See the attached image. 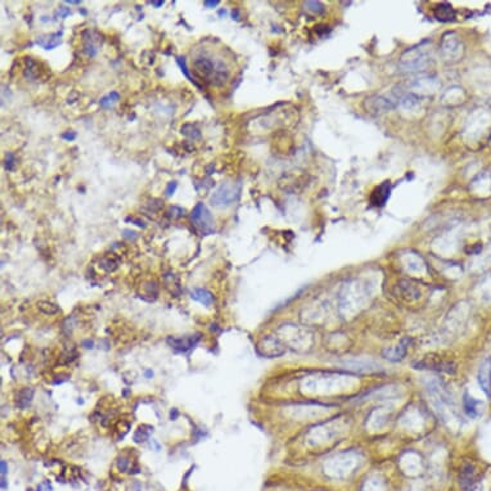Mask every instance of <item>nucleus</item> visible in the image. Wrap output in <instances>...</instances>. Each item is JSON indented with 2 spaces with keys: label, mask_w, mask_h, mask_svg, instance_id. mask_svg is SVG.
<instances>
[{
  "label": "nucleus",
  "mask_w": 491,
  "mask_h": 491,
  "mask_svg": "<svg viewBox=\"0 0 491 491\" xmlns=\"http://www.w3.org/2000/svg\"><path fill=\"white\" fill-rule=\"evenodd\" d=\"M37 491H53V487L49 481H44L37 486Z\"/></svg>",
  "instance_id": "nucleus-25"
},
{
  "label": "nucleus",
  "mask_w": 491,
  "mask_h": 491,
  "mask_svg": "<svg viewBox=\"0 0 491 491\" xmlns=\"http://www.w3.org/2000/svg\"><path fill=\"white\" fill-rule=\"evenodd\" d=\"M194 68H196L197 72L202 76H206V77H210L212 75L215 70V63L212 62L211 59L209 58H198V59L194 60Z\"/></svg>",
  "instance_id": "nucleus-11"
},
{
  "label": "nucleus",
  "mask_w": 491,
  "mask_h": 491,
  "mask_svg": "<svg viewBox=\"0 0 491 491\" xmlns=\"http://www.w3.org/2000/svg\"><path fill=\"white\" fill-rule=\"evenodd\" d=\"M37 306H39L40 310L44 314H47V315H53V314H57L58 311H59V308H58L55 303L48 302V301H40V302L37 303Z\"/></svg>",
  "instance_id": "nucleus-17"
},
{
  "label": "nucleus",
  "mask_w": 491,
  "mask_h": 491,
  "mask_svg": "<svg viewBox=\"0 0 491 491\" xmlns=\"http://www.w3.org/2000/svg\"><path fill=\"white\" fill-rule=\"evenodd\" d=\"M464 409L467 414L472 418H476L481 414V402L473 399L468 394L464 395Z\"/></svg>",
  "instance_id": "nucleus-13"
},
{
  "label": "nucleus",
  "mask_w": 491,
  "mask_h": 491,
  "mask_svg": "<svg viewBox=\"0 0 491 491\" xmlns=\"http://www.w3.org/2000/svg\"><path fill=\"white\" fill-rule=\"evenodd\" d=\"M0 465H2V477H4V476H6V473H7V470H8V467H7L6 460H2Z\"/></svg>",
  "instance_id": "nucleus-30"
},
{
  "label": "nucleus",
  "mask_w": 491,
  "mask_h": 491,
  "mask_svg": "<svg viewBox=\"0 0 491 491\" xmlns=\"http://www.w3.org/2000/svg\"><path fill=\"white\" fill-rule=\"evenodd\" d=\"M183 215H184V210L178 206H173L168 210V216L170 217V219H180Z\"/></svg>",
  "instance_id": "nucleus-20"
},
{
  "label": "nucleus",
  "mask_w": 491,
  "mask_h": 491,
  "mask_svg": "<svg viewBox=\"0 0 491 491\" xmlns=\"http://www.w3.org/2000/svg\"><path fill=\"white\" fill-rule=\"evenodd\" d=\"M58 13H59V16L62 17V18H66V17H67L68 14L71 13V11H70V8H65V7H62V8H59Z\"/></svg>",
  "instance_id": "nucleus-28"
},
{
  "label": "nucleus",
  "mask_w": 491,
  "mask_h": 491,
  "mask_svg": "<svg viewBox=\"0 0 491 491\" xmlns=\"http://www.w3.org/2000/svg\"><path fill=\"white\" fill-rule=\"evenodd\" d=\"M176 187H178V184L175 183V181H173V183H170L168 186V188H166V196H173L174 194V192H175V189H176Z\"/></svg>",
  "instance_id": "nucleus-26"
},
{
  "label": "nucleus",
  "mask_w": 491,
  "mask_h": 491,
  "mask_svg": "<svg viewBox=\"0 0 491 491\" xmlns=\"http://www.w3.org/2000/svg\"><path fill=\"white\" fill-rule=\"evenodd\" d=\"M435 17L441 22H449L455 18V12L450 4L441 3L435 9Z\"/></svg>",
  "instance_id": "nucleus-12"
},
{
  "label": "nucleus",
  "mask_w": 491,
  "mask_h": 491,
  "mask_svg": "<svg viewBox=\"0 0 491 491\" xmlns=\"http://www.w3.org/2000/svg\"><path fill=\"white\" fill-rule=\"evenodd\" d=\"M152 4H153L154 7H161L162 4H163V2H152Z\"/></svg>",
  "instance_id": "nucleus-36"
},
{
  "label": "nucleus",
  "mask_w": 491,
  "mask_h": 491,
  "mask_svg": "<svg viewBox=\"0 0 491 491\" xmlns=\"http://www.w3.org/2000/svg\"><path fill=\"white\" fill-rule=\"evenodd\" d=\"M32 397H34V390L29 388V387L22 388L17 395V405H18V407L26 409L27 406H30L32 402Z\"/></svg>",
  "instance_id": "nucleus-15"
},
{
  "label": "nucleus",
  "mask_w": 491,
  "mask_h": 491,
  "mask_svg": "<svg viewBox=\"0 0 491 491\" xmlns=\"http://www.w3.org/2000/svg\"><path fill=\"white\" fill-rule=\"evenodd\" d=\"M390 197V183L388 181H384L382 186H379L378 188H376V191L373 192L371 197V201L374 206H383L386 203L387 198Z\"/></svg>",
  "instance_id": "nucleus-10"
},
{
  "label": "nucleus",
  "mask_w": 491,
  "mask_h": 491,
  "mask_svg": "<svg viewBox=\"0 0 491 491\" xmlns=\"http://www.w3.org/2000/svg\"><path fill=\"white\" fill-rule=\"evenodd\" d=\"M414 369H429V371L445 372V373H454L455 364L450 360H444L434 356H426L423 360L413 364Z\"/></svg>",
  "instance_id": "nucleus-6"
},
{
  "label": "nucleus",
  "mask_w": 491,
  "mask_h": 491,
  "mask_svg": "<svg viewBox=\"0 0 491 491\" xmlns=\"http://www.w3.org/2000/svg\"><path fill=\"white\" fill-rule=\"evenodd\" d=\"M192 298L196 301H198L199 303L204 306H211L212 302H214V296H212L211 292H209L204 288H196V290L192 292Z\"/></svg>",
  "instance_id": "nucleus-14"
},
{
  "label": "nucleus",
  "mask_w": 491,
  "mask_h": 491,
  "mask_svg": "<svg viewBox=\"0 0 491 491\" xmlns=\"http://www.w3.org/2000/svg\"><path fill=\"white\" fill-rule=\"evenodd\" d=\"M257 353L265 358H277L285 353V346L277 336H267L257 343Z\"/></svg>",
  "instance_id": "nucleus-4"
},
{
  "label": "nucleus",
  "mask_w": 491,
  "mask_h": 491,
  "mask_svg": "<svg viewBox=\"0 0 491 491\" xmlns=\"http://www.w3.org/2000/svg\"><path fill=\"white\" fill-rule=\"evenodd\" d=\"M199 341L198 335L191 336V337H169L168 343L179 353H187L188 350L193 349Z\"/></svg>",
  "instance_id": "nucleus-9"
},
{
  "label": "nucleus",
  "mask_w": 491,
  "mask_h": 491,
  "mask_svg": "<svg viewBox=\"0 0 491 491\" xmlns=\"http://www.w3.org/2000/svg\"><path fill=\"white\" fill-rule=\"evenodd\" d=\"M66 3H68V4H78V3H80V2H77V0H67Z\"/></svg>",
  "instance_id": "nucleus-37"
},
{
  "label": "nucleus",
  "mask_w": 491,
  "mask_h": 491,
  "mask_svg": "<svg viewBox=\"0 0 491 491\" xmlns=\"http://www.w3.org/2000/svg\"><path fill=\"white\" fill-rule=\"evenodd\" d=\"M305 7H306V11L315 14V16H320L321 13H324L323 4L319 3V2H308V3L305 4Z\"/></svg>",
  "instance_id": "nucleus-18"
},
{
  "label": "nucleus",
  "mask_w": 491,
  "mask_h": 491,
  "mask_svg": "<svg viewBox=\"0 0 491 491\" xmlns=\"http://www.w3.org/2000/svg\"><path fill=\"white\" fill-rule=\"evenodd\" d=\"M476 478V472H475V467L472 464H467L462 470V475H460V483H462L463 487H468V486L472 485L475 482Z\"/></svg>",
  "instance_id": "nucleus-16"
},
{
  "label": "nucleus",
  "mask_w": 491,
  "mask_h": 491,
  "mask_svg": "<svg viewBox=\"0 0 491 491\" xmlns=\"http://www.w3.org/2000/svg\"><path fill=\"white\" fill-rule=\"evenodd\" d=\"M93 345H94V342H93V341H90V340L84 341V342H83V346H85L87 349H92Z\"/></svg>",
  "instance_id": "nucleus-33"
},
{
  "label": "nucleus",
  "mask_w": 491,
  "mask_h": 491,
  "mask_svg": "<svg viewBox=\"0 0 491 491\" xmlns=\"http://www.w3.org/2000/svg\"><path fill=\"white\" fill-rule=\"evenodd\" d=\"M431 62V45L422 43L407 49L400 58L399 66L405 72H422L429 67Z\"/></svg>",
  "instance_id": "nucleus-1"
},
{
  "label": "nucleus",
  "mask_w": 491,
  "mask_h": 491,
  "mask_svg": "<svg viewBox=\"0 0 491 491\" xmlns=\"http://www.w3.org/2000/svg\"><path fill=\"white\" fill-rule=\"evenodd\" d=\"M478 383L487 396H491V358H486L481 363L477 374Z\"/></svg>",
  "instance_id": "nucleus-8"
},
{
  "label": "nucleus",
  "mask_w": 491,
  "mask_h": 491,
  "mask_svg": "<svg viewBox=\"0 0 491 491\" xmlns=\"http://www.w3.org/2000/svg\"><path fill=\"white\" fill-rule=\"evenodd\" d=\"M217 4H219L217 0H214V2H204V7H207V8H214Z\"/></svg>",
  "instance_id": "nucleus-32"
},
{
  "label": "nucleus",
  "mask_w": 491,
  "mask_h": 491,
  "mask_svg": "<svg viewBox=\"0 0 491 491\" xmlns=\"http://www.w3.org/2000/svg\"><path fill=\"white\" fill-rule=\"evenodd\" d=\"M144 376H146L147 378H152V377H153V372L149 371V369H148V371L144 372Z\"/></svg>",
  "instance_id": "nucleus-35"
},
{
  "label": "nucleus",
  "mask_w": 491,
  "mask_h": 491,
  "mask_svg": "<svg viewBox=\"0 0 491 491\" xmlns=\"http://www.w3.org/2000/svg\"><path fill=\"white\" fill-rule=\"evenodd\" d=\"M126 465H128V460H126V459H120V460H118V468H120L121 470H125V469H126Z\"/></svg>",
  "instance_id": "nucleus-31"
},
{
  "label": "nucleus",
  "mask_w": 491,
  "mask_h": 491,
  "mask_svg": "<svg viewBox=\"0 0 491 491\" xmlns=\"http://www.w3.org/2000/svg\"><path fill=\"white\" fill-rule=\"evenodd\" d=\"M176 60H178V65H179V66H180V68H181V71H183V73H184V76H186V77H187V78H188V80H189V81H192V83H193V84H194V85H197V87H199V85H198V84H197V83H196V81H194V80H193V78H192V77H191V75H189V72H188V67H187V65H186V60H184V58H181V57H179V58H178V59H176Z\"/></svg>",
  "instance_id": "nucleus-21"
},
{
  "label": "nucleus",
  "mask_w": 491,
  "mask_h": 491,
  "mask_svg": "<svg viewBox=\"0 0 491 491\" xmlns=\"http://www.w3.org/2000/svg\"><path fill=\"white\" fill-rule=\"evenodd\" d=\"M118 99H120V95H118V93L117 92H112V93H110L107 97L102 98V100H100V105H102L103 107H111V106H112L113 103L117 102Z\"/></svg>",
  "instance_id": "nucleus-19"
},
{
  "label": "nucleus",
  "mask_w": 491,
  "mask_h": 491,
  "mask_svg": "<svg viewBox=\"0 0 491 491\" xmlns=\"http://www.w3.org/2000/svg\"><path fill=\"white\" fill-rule=\"evenodd\" d=\"M148 439V434H147V432H144V429H141V428H139L138 431L135 432V435H134V441L135 442H143L144 440H147Z\"/></svg>",
  "instance_id": "nucleus-23"
},
{
  "label": "nucleus",
  "mask_w": 491,
  "mask_h": 491,
  "mask_svg": "<svg viewBox=\"0 0 491 491\" xmlns=\"http://www.w3.org/2000/svg\"><path fill=\"white\" fill-rule=\"evenodd\" d=\"M13 165H14L13 154L9 153L8 156H7V169H8V170H13Z\"/></svg>",
  "instance_id": "nucleus-27"
},
{
  "label": "nucleus",
  "mask_w": 491,
  "mask_h": 491,
  "mask_svg": "<svg viewBox=\"0 0 491 491\" xmlns=\"http://www.w3.org/2000/svg\"><path fill=\"white\" fill-rule=\"evenodd\" d=\"M171 419H173V421H176V418H178V411H176V409H173V411H171Z\"/></svg>",
  "instance_id": "nucleus-34"
},
{
  "label": "nucleus",
  "mask_w": 491,
  "mask_h": 491,
  "mask_svg": "<svg viewBox=\"0 0 491 491\" xmlns=\"http://www.w3.org/2000/svg\"><path fill=\"white\" fill-rule=\"evenodd\" d=\"M102 267L105 268L106 270H107V272H112V270H115L116 268H117V262H115L113 261V260H108V259H105L102 261Z\"/></svg>",
  "instance_id": "nucleus-24"
},
{
  "label": "nucleus",
  "mask_w": 491,
  "mask_h": 491,
  "mask_svg": "<svg viewBox=\"0 0 491 491\" xmlns=\"http://www.w3.org/2000/svg\"><path fill=\"white\" fill-rule=\"evenodd\" d=\"M189 129H191L189 131H181V133H183L184 135L189 136V138H192V139H197V138H199V136H201V131H199L198 129L196 128V126H193V125H191V124H189Z\"/></svg>",
  "instance_id": "nucleus-22"
},
{
  "label": "nucleus",
  "mask_w": 491,
  "mask_h": 491,
  "mask_svg": "<svg viewBox=\"0 0 491 491\" xmlns=\"http://www.w3.org/2000/svg\"><path fill=\"white\" fill-rule=\"evenodd\" d=\"M440 50H441V54L445 58V60H458L462 58L464 47H463L462 40L459 39L457 34L447 32V34L442 36Z\"/></svg>",
  "instance_id": "nucleus-2"
},
{
  "label": "nucleus",
  "mask_w": 491,
  "mask_h": 491,
  "mask_svg": "<svg viewBox=\"0 0 491 491\" xmlns=\"http://www.w3.org/2000/svg\"><path fill=\"white\" fill-rule=\"evenodd\" d=\"M240 188L235 183H224L217 188V191L212 194L211 203L214 206H230L234 203L239 197Z\"/></svg>",
  "instance_id": "nucleus-3"
},
{
  "label": "nucleus",
  "mask_w": 491,
  "mask_h": 491,
  "mask_svg": "<svg viewBox=\"0 0 491 491\" xmlns=\"http://www.w3.org/2000/svg\"><path fill=\"white\" fill-rule=\"evenodd\" d=\"M62 138L66 139V140H68V141L73 140V139L76 138V134L75 133H63Z\"/></svg>",
  "instance_id": "nucleus-29"
},
{
  "label": "nucleus",
  "mask_w": 491,
  "mask_h": 491,
  "mask_svg": "<svg viewBox=\"0 0 491 491\" xmlns=\"http://www.w3.org/2000/svg\"><path fill=\"white\" fill-rule=\"evenodd\" d=\"M412 340L409 337L404 338V340L400 341L396 346L394 347H386L383 351H382V355H383L384 359L390 361H400L405 358L407 353V349L411 346Z\"/></svg>",
  "instance_id": "nucleus-7"
},
{
  "label": "nucleus",
  "mask_w": 491,
  "mask_h": 491,
  "mask_svg": "<svg viewBox=\"0 0 491 491\" xmlns=\"http://www.w3.org/2000/svg\"><path fill=\"white\" fill-rule=\"evenodd\" d=\"M191 219L194 227L201 230L202 233H212L214 230L212 215L203 203H198L194 207L191 214Z\"/></svg>",
  "instance_id": "nucleus-5"
}]
</instances>
